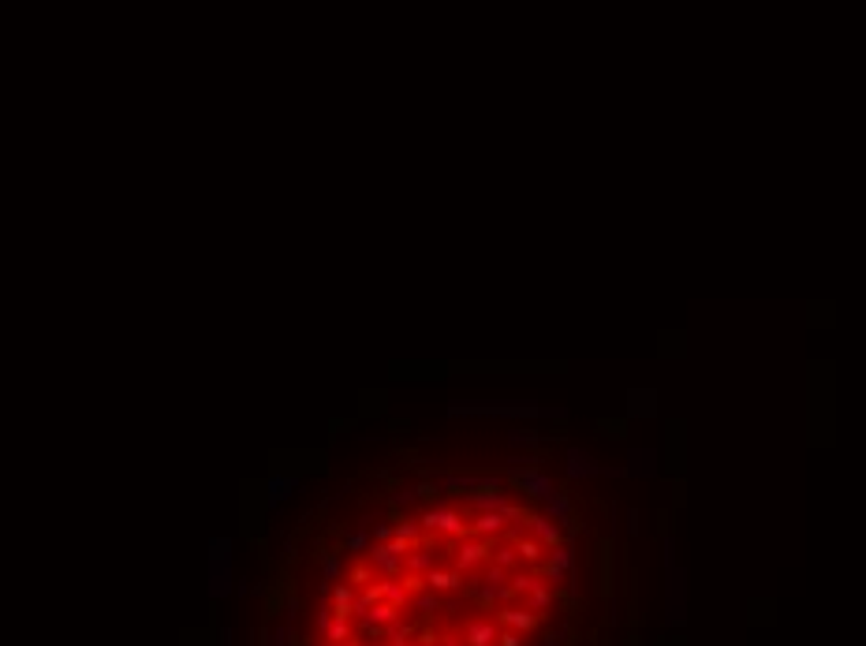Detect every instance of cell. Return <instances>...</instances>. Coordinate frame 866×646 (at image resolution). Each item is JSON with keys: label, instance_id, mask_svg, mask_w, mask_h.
Wrapping results in <instances>:
<instances>
[{"label": "cell", "instance_id": "cell-3", "mask_svg": "<svg viewBox=\"0 0 866 646\" xmlns=\"http://www.w3.org/2000/svg\"><path fill=\"white\" fill-rule=\"evenodd\" d=\"M624 471H628V474H653V452H646V449H635Z\"/></svg>", "mask_w": 866, "mask_h": 646}, {"label": "cell", "instance_id": "cell-2", "mask_svg": "<svg viewBox=\"0 0 866 646\" xmlns=\"http://www.w3.org/2000/svg\"><path fill=\"white\" fill-rule=\"evenodd\" d=\"M568 474L571 478H594V474H613V471L594 463V456H586L583 449H568Z\"/></svg>", "mask_w": 866, "mask_h": 646}, {"label": "cell", "instance_id": "cell-1", "mask_svg": "<svg viewBox=\"0 0 866 646\" xmlns=\"http://www.w3.org/2000/svg\"><path fill=\"white\" fill-rule=\"evenodd\" d=\"M515 486L527 490V497H534V501H549L553 493H557V486H553V478L542 474V471H527V474H515Z\"/></svg>", "mask_w": 866, "mask_h": 646}]
</instances>
